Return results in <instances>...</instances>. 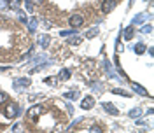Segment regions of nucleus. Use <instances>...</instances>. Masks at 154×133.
Instances as JSON below:
<instances>
[{"instance_id": "nucleus-29", "label": "nucleus", "mask_w": 154, "mask_h": 133, "mask_svg": "<svg viewBox=\"0 0 154 133\" xmlns=\"http://www.w3.org/2000/svg\"><path fill=\"white\" fill-rule=\"evenodd\" d=\"M5 100H7V95H5V93H2V91H0V104H2V102H5Z\"/></svg>"}, {"instance_id": "nucleus-11", "label": "nucleus", "mask_w": 154, "mask_h": 133, "mask_svg": "<svg viewBox=\"0 0 154 133\" xmlns=\"http://www.w3.org/2000/svg\"><path fill=\"white\" fill-rule=\"evenodd\" d=\"M145 18H147V14H144V12H142V14H137L133 18V25H142L145 21Z\"/></svg>"}, {"instance_id": "nucleus-23", "label": "nucleus", "mask_w": 154, "mask_h": 133, "mask_svg": "<svg viewBox=\"0 0 154 133\" xmlns=\"http://www.w3.org/2000/svg\"><path fill=\"white\" fill-rule=\"evenodd\" d=\"M105 68H107V74H109V77H114V72H112V66H110V63H109V61H105Z\"/></svg>"}, {"instance_id": "nucleus-13", "label": "nucleus", "mask_w": 154, "mask_h": 133, "mask_svg": "<svg viewBox=\"0 0 154 133\" xmlns=\"http://www.w3.org/2000/svg\"><path fill=\"white\" fill-rule=\"evenodd\" d=\"M138 116H142V109H131L130 112H128V117H138Z\"/></svg>"}, {"instance_id": "nucleus-24", "label": "nucleus", "mask_w": 154, "mask_h": 133, "mask_svg": "<svg viewBox=\"0 0 154 133\" xmlns=\"http://www.w3.org/2000/svg\"><path fill=\"white\" fill-rule=\"evenodd\" d=\"M25 7H26L28 12H33V4H32V0H26V2H25Z\"/></svg>"}, {"instance_id": "nucleus-6", "label": "nucleus", "mask_w": 154, "mask_h": 133, "mask_svg": "<svg viewBox=\"0 0 154 133\" xmlns=\"http://www.w3.org/2000/svg\"><path fill=\"white\" fill-rule=\"evenodd\" d=\"M114 7H116V0H105V2L102 4V12H103V14H109V12H112Z\"/></svg>"}, {"instance_id": "nucleus-22", "label": "nucleus", "mask_w": 154, "mask_h": 133, "mask_svg": "<svg viewBox=\"0 0 154 133\" xmlns=\"http://www.w3.org/2000/svg\"><path fill=\"white\" fill-rule=\"evenodd\" d=\"M152 32V26L151 25H144L142 28H140V33H151Z\"/></svg>"}, {"instance_id": "nucleus-9", "label": "nucleus", "mask_w": 154, "mask_h": 133, "mask_svg": "<svg viewBox=\"0 0 154 133\" xmlns=\"http://www.w3.org/2000/svg\"><path fill=\"white\" fill-rule=\"evenodd\" d=\"M49 42H51V37H49V35H46V33L38 37V46H40V48H48Z\"/></svg>"}, {"instance_id": "nucleus-25", "label": "nucleus", "mask_w": 154, "mask_h": 133, "mask_svg": "<svg viewBox=\"0 0 154 133\" xmlns=\"http://www.w3.org/2000/svg\"><path fill=\"white\" fill-rule=\"evenodd\" d=\"M89 131H91V133H100L102 130H100V126H98V124H93V126L89 128Z\"/></svg>"}, {"instance_id": "nucleus-27", "label": "nucleus", "mask_w": 154, "mask_h": 133, "mask_svg": "<svg viewBox=\"0 0 154 133\" xmlns=\"http://www.w3.org/2000/svg\"><path fill=\"white\" fill-rule=\"evenodd\" d=\"M18 18H19V21H21V23H26V16H25L23 12H18Z\"/></svg>"}, {"instance_id": "nucleus-15", "label": "nucleus", "mask_w": 154, "mask_h": 133, "mask_svg": "<svg viewBox=\"0 0 154 133\" xmlns=\"http://www.w3.org/2000/svg\"><path fill=\"white\" fill-rule=\"evenodd\" d=\"M81 42H82L81 37H72V35H70V39H68V44H70V46H79Z\"/></svg>"}, {"instance_id": "nucleus-1", "label": "nucleus", "mask_w": 154, "mask_h": 133, "mask_svg": "<svg viewBox=\"0 0 154 133\" xmlns=\"http://www.w3.org/2000/svg\"><path fill=\"white\" fill-rule=\"evenodd\" d=\"M18 110H19V107L14 104V102H9V104H5V109H4V112H5V117H9V119L16 117Z\"/></svg>"}, {"instance_id": "nucleus-28", "label": "nucleus", "mask_w": 154, "mask_h": 133, "mask_svg": "<svg viewBox=\"0 0 154 133\" xmlns=\"http://www.w3.org/2000/svg\"><path fill=\"white\" fill-rule=\"evenodd\" d=\"M0 9H7V0H0Z\"/></svg>"}, {"instance_id": "nucleus-7", "label": "nucleus", "mask_w": 154, "mask_h": 133, "mask_svg": "<svg viewBox=\"0 0 154 133\" xmlns=\"http://www.w3.org/2000/svg\"><path fill=\"white\" fill-rule=\"evenodd\" d=\"M131 88L135 89V93H137V95H142V96H147V95H149V93H147V89H145L144 86L137 84V82H131Z\"/></svg>"}, {"instance_id": "nucleus-3", "label": "nucleus", "mask_w": 154, "mask_h": 133, "mask_svg": "<svg viewBox=\"0 0 154 133\" xmlns=\"http://www.w3.org/2000/svg\"><path fill=\"white\" fill-rule=\"evenodd\" d=\"M82 23H84V18H82L81 14H72V16L68 18V25H70L72 28H79V26H82Z\"/></svg>"}, {"instance_id": "nucleus-19", "label": "nucleus", "mask_w": 154, "mask_h": 133, "mask_svg": "<svg viewBox=\"0 0 154 133\" xmlns=\"http://www.w3.org/2000/svg\"><path fill=\"white\" fill-rule=\"evenodd\" d=\"M96 35H98V28H96V26L86 32V37H88V39H93V37H96Z\"/></svg>"}, {"instance_id": "nucleus-21", "label": "nucleus", "mask_w": 154, "mask_h": 133, "mask_svg": "<svg viewBox=\"0 0 154 133\" xmlns=\"http://www.w3.org/2000/svg\"><path fill=\"white\" fill-rule=\"evenodd\" d=\"M60 35H61V37H70V35H75V30H63Z\"/></svg>"}, {"instance_id": "nucleus-5", "label": "nucleus", "mask_w": 154, "mask_h": 133, "mask_svg": "<svg viewBox=\"0 0 154 133\" xmlns=\"http://www.w3.org/2000/svg\"><path fill=\"white\" fill-rule=\"evenodd\" d=\"M93 107H95V100H93V96H86V98H82V102H81V109L89 110V109H93Z\"/></svg>"}, {"instance_id": "nucleus-17", "label": "nucleus", "mask_w": 154, "mask_h": 133, "mask_svg": "<svg viewBox=\"0 0 154 133\" xmlns=\"http://www.w3.org/2000/svg\"><path fill=\"white\" fill-rule=\"evenodd\" d=\"M68 77H70V70H68V68H63V70L60 72V79H61V81H67Z\"/></svg>"}, {"instance_id": "nucleus-16", "label": "nucleus", "mask_w": 154, "mask_h": 133, "mask_svg": "<svg viewBox=\"0 0 154 133\" xmlns=\"http://www.w3.org/2000/svg\"><path fill=\"white\" fill-rule=\"evenodd\" d=\"M37 25H38V21L35 18H32V19H30V23H28V30H30V32H35Z\"/></svg>"}, {"instance_id": "nucleus-26", "label": "nucleus", "mask_w": 154, "mask_h": 133, "mask_svg": "<svg viewBox=\"0 0 154 133\" xmlns=\"http://www.w3.org/2000/svg\"><path fill=\"white\" fill-rule=\"evenodd\" d=\"M116 46H117V53H123V51H125V48H123V44H121V39H117Z\"/></svg>"}, {"instance_id": "nucleus-12", "label": "nucleus", "mask_w": 154, "mask_h": 133, "mask_svg": "<svg viewBox=\"0 0 154 133\" xmlns=\"http://www.w3.org/2000/svg\"><path fill=\"white\" fill-rule=\"evenodd\" d=\"M19 5H21V0H7V7H11V9L18 11Z\"/></svg>"}, {"instance_id": "nucleus-30", "label": "nucleus", "mask_w": 154, "mask_h": 133, "mask_svg": "<svg viewBox=\"0 0 154 133\" xmlns=\"http://www.w3.org/2000/svg\"><path fill=\"white\" fill-rule=\"evenodd\" d=\"M67 109H68V112H70V114H74V105L68 104V105H67Z\"/></svg>"}, {"instance_id": "nucleus-2", "label": "nucleus", "mask_w": 154, "mask_h": 133, "mask_svg": "<svg viewBox=\"0 0 154 133\" xmlns=\"http://www.w3.org/2000/svg\"><path fill=\"white\" fill-rule=\"evenodd\" d=\"M42 112H44V105L35 104V105H32V107L28 109V117H32V119L35 121V119H37L38 116L42 114Z\"/></svg>"}, {"instance_id": "nucleus-14", "label": "nucleus", "mask_w": 154, "mask_h": 133, "mask_svg": "<svg viewBox=\"0 0 154 133\" xmlns=\"http://www.w3.org/2000/svg\"><path fill=\"white\" fill-rule=\"evenodd\" d=\"M77 96H79V91H77V89H74V91H67V93H65V98H68V100H75Z\"/></svg>"}, {"instance_id": "nucleus-20", "label": "nucleus", "mask_w": 154, "mask_h": 133, "mask_svg": "<svg viewBox=\"0 0 154 133\" xmlns=\"http://www.w3.org/2000/svg\"><path fill=\"white\" fill-rule=\"evenodd\" d=\"M112 93H116V95H121V96H130V93H128V91H125V89H121V88H116V89H112Z\"/></svg>"}, {"instance_id": "nucleus-18", "label": "nucleus", "mask_w": 154, "mask_h": 133, "mask_svg": "<svg viewBox=\"0 0 154 133\" xmlns=\"http://www.w3.org/2000/svg\"><path fill=\"white\" fill-rule=\"evenodd\" d=\"M135 53H137V54H142V53H145V46L142 44V42H138V44L135 46Z\"/></svg>"}, {"instance_id": "nucleus-10", "label": "nucleus", "mask_w": 154, "mask_h": 133, "mask_svg": "<svg viewBox=\"0 0 154 133\" xmlns=\"http://www.w3.org/2000/svg\"><path fill=\"white\" fill-rule=\"evenodd\" d=\"M133 28H131V26H128V28H125L123 30V37L126 39V40H131V39H133Z\"/></svg>"}, {"instance_id": "nucleus-4", "label": "nucleus", "mask_w": 154, "mask_h": 133, "mask_svg": "<svg viewBox=\"0 0 154 133\" xmlns=\"http://www.w3.org/2000/svg\"><path fill=\"white\" fill-rule=\"evenodd\" d=\"M12 86H14V89L21 91L23 88H28L30 86V79H26V77H23V79H16V81L12 82Z\"/></svg>"}, {"instance_id": "nucleus-8", "label": "nucleus", "mask_w": 154, "mask_h": 133, "mask_svg": "<svg viewBox=\"0 0 154 133\" xmlns=\"http://www.w3.org/2000/svg\"><path fill=\"white\" fill-rule=\"evenodd\" d=\"M102 105H103V109H105L109 114H112V116H117V114H119V110H117V109H116L112 104H109V102H103Z\"/></svg>"}]
</instances>
